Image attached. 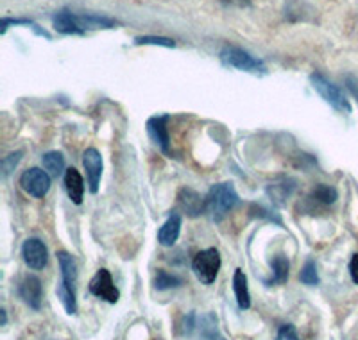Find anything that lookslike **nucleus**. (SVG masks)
<instances>
[{
  "instance_id": "f3484780",
  "label": "nucleus",
  "mask_w": 358,
  "mask_h": 340,
  "mask_svg": "<svg viewBox=\"0 0 358 340\" xmlns=\"http://www.w3.org/2000/svg\"><path fill=\"white\" fill-rule=\"evenodd\" d=\"M57 262H59V269H62L63 283L76 288V283H78V265H76V260L66 251H62L57 253Z\"/></svg>"
},
{
  "instance_id": "7c9ffc66",
  "label": "nucleus",
  "mask_w": 358,
  "mask_h": 340,
  "mask_svg": "<svg viewBox=\"0 0 358 340\" xmlns=\"http://www.w3.org/2000/svg\"><path fill=\"white\" fill-rule=\"evenodd\" d=\"M0 316H2V326H6L8 324V313H6V310H0Z\"/></svg>"
},
{
  "instance_id": "cd10ccee",
  "label": "nucleus",
  "mask_w": 358,
  "mask_h": 340,
  "mask_svg": "<svg viewBox=\"0 0 358 340\" xmlns=\"http://www.w3.org/2000/svg\"><path fill=\"white\" fill-rule=\"evenodd\" d=\"M276 340H299V337H297V332L292 324H285V326H281L280 332H278Z\"/></svg>"
},
{
  "instance_id": "a878e982",
  "label": "nucleus",
  "mask_w": 358,
  "mask_h": 340,
  "mask_svg": "<svg viewBox=\"0 0 358 340\" xmlns=\"http://www.w3.org/2000/svg\"><path fill=\"white\" fill-rule=\"evenodd\" d=\"M134 43L136 45H159V47H176V41L171 40V38H163V36H138L134 38Z\"/></svg>"
},
{
  "instance_id": "393cba45",
  "label": "nucleus",
  "mask_w": 358,
  "mask_h": 340,
  "mask_svg": "<svg viewBox=\"0 0 358 340\" xmlns=\"http://www.w3.org/2000/svg\"><path fill=\"white\" fill-rule=\"evenodd\" d=\"M299 280H301V283L308 285V287H315V285H319L317 265H315L313 260H306V264L303 265L301 272H299Z\"/></svg>"
},
{
  "instance_id": "f8f14e48",
  "label": "nucleus",
  "mask_w": 358,
  "mask_h": 340,
  "mask_svg": "<svg viewBox=\"0 0 358 340\" xmlns=\"http://www.w3.org/2000/svg\"><path fill=\"white\" fill-rule=\"evenodd\" d=\"M294 190H296V181L292 178H285V176H281V178L274 179L273 183L267 185V195L278 206L287 204V201L294 194Z\"/></svg>"
},
{
  "instance_id": "4be33fe9",
  "label": "nucleus",
  "mask_w": 358,
  "mask_h": 340,
  "mask_svg": "<svg viewBox=\"0 0 358 340\" xmlns=\"http://www.w3.org/2000/svg\"><path fill=\"white\" fill-rule=\"evenodd\" d=\"M201 337L203 340H226L220 335L219 328H217V319L212 313H208L201 319Z\"/></svg>"
},
{
  "instance_id": "1a4fd4ad",
  "label": "nucleus",
  "mask_w": 358,
  "mask_h": 340,
  "mask_svg": "<svg viewBox=\"0 0 358 340\" xmlns=\"http://www.w3.org/2000/svg\"><path fill=\"white\" fill-rule=\"evenodd\" d=\"M18 296L24 299V303L33 310H40L41 301H43V287L38 276L29 274L18 285Z\"/></svg>"
},
{
  "instance_id": "5701e85b",
  "label": "nucleus",
  "mask_w": 358,
  "mask_h": 340,
  "mask_svg": "<svg viewBox=\"0 0 358 340\" xmlns=\"http://www.w3.org/2000/svg\"><path fill=\"white\" fill-rule=\"evenodd\" d=\"M183 285V280L178 276L171 274L167 271H158L155 278V288L156 290H169V288H178Z\"/></svg>"
},
{
  "instance_id": "c85d7f7f",
  "label": "nucleus",
  "mask_w": 358,
  "mask_h": 340,
  "mask_svg": "<svg viewBox=\"0 0 358 340\" xmlns=\"http://www.w3.org/2000/svg\"><path fill=\"white\" fill-rule=\"evenodd\" d=\"M350 274H351V280L358 285V255H353V258H351Z\"/></svg>"
},
{
  "instance_id": "412c9836",
  "label": "nucleus",
  "mask_w": 358,
  "mask_h": 340,
  "mask_svg": "<svg viewBox=\"0 0 358 340\" xmlns=\"http://www.w3.org/2000/svg\"><path fill=\"white\" fill-rule=\"evenodd\" d=\"M78 22L85 33L90 29H113L117 25V22L111 18L97 17V15H78Z\"/></svg>"
},
{
  "instance_id": "2eb2a0df",
  "label": "nucleus",
  "mask_w": 358,
  "mask_h": 340,
  "mask_svg": "<svg viewBox=\"0 0 358 340\" xmlns=\"http://www.w3.org/2000/svg\"><path fill=\"white\" fill-rule=\"evenodd\" d=\"M65 188L70 201H72L73 204L83 203V195H85V181H83L81 174H79L76 169L65 170Z\"/></svg>"
},
{
  "instance_id": "423d86ee",
  "label": "nucleus",
  "mask_w": 358,
  "mask_h": 340,
  "mask_svg": "<svg viewBox=\"0 0 358 340\" xmlns=\"http://www.w3.org/2000/svg\"><path fill=\"white\" fill-rule=\"evenodd\" d=\"M88 288L95 297L108 301V303L111 304L117 303L118 297H120V292L115 287L113 278H111L108 269H99V271L95 272L94 278H92V281H90Z\"/></svg>"
},
{
  "instance_id": "2f4dec72",
  "label": "nucleus",
  "mask_w": 358,
  "mask_h": 340,
  "mask_svg": "<svg viewBox=\"0 0 358 340\" xmlns=\"http://www.w3.org/2000/svg\"><path fill=\"white\" fill-rule=\"evenodd\" d=\"M224 2H228V4H244L245 0H224Z\"/></svg>"
},
{
  "instance_id": "ddd939ff",
  "label": "nucleus",
  "mask_w": 358,
  "mask_h": 340,
  "mask_svg": "<svg viewBox=\"0 0 358 340\" xmlns=\"http://www.w3.org/2000/svg\"><path fill=\"white\" fill-rule=\"evenodd\" d=\"M179 233H181V215L178 211L171 213L167 222L163 224L158 231V242L165 247H171L178 242Z\"/></svg>"
},
{
  "instance_id": "c756f323",
  "label": "nucleus",
  "mask_w": 358,
  "mask_h": 340,
  "mask_svg": "<svg viewBox=\"0 0 358 340\" xmlns=\"http://www.w3.org/2000/svg\"><path fill=\"white\" fill-rule=\"evenodd\" d=\"M346 83H348V88H350L351 92H353V95H355V97L358 99V83L355 81V79H353V77H351V76L348 77V79H346Z\"/></svg>"
},
{
  "instance_id": "b1692460",
  "label": "nucleus",
  "mask_w": 358,
  "mask_h": 340,
  "mask_svg": "<svg viewBox=\"0 0 358 340\" xmlns=\"http://www.w3.org/2000/svg\"><path fill=\"white\" fill-rule=\"evenodd\" d=\"M337 190L334 187H330V185H317L312 192L313 201H317L321 204H334L337 201Z\"/></svg>"
},
{
  "instance_id": "0eeeda50",
  "label": "nucleus",
  "mask_w": 358,
  "mask_h": 340,
  "mask_svg": "<svg viewBox=\"0 0 358 340\" xmlns=\"http://www.w3.org/2000/svg\"><path fill=\"white\" fill-rule=\"evenodd\" d=\"M22 256L29 269L33 271H41L49 262V251L47 246L40 239H27L22 246Z\"/></svg>"
},
{
  "instance_id": "dca6fc26",
  "label": "nucleus",
  "mask_w": 358,
  "mask_h": 340,
  "mask_svg": "<svg viewBox=\"0 0 358 340\" xmlns=\"http://www.w3.org/2000/svg\"><path fill=\"white\" fill-rule=\"evenodd\" d=\"M233 290H235L238 308L241 310H249L251 308V294H249L248 287V276L244 274L242 269H236L235 276H233Z\"/></svg>"
},
{
  "instance_id": "6ab92c4d",
  "label": "nucleus",
  "mask_w": 358,
  "mask_h": 340,
  "mask_svg": "<svg viewBox=\"0 0 358 340\" xmlns=\"http://www.w3.org/2000/svg\"><path fill=\"white\" fill-rule=\"evenodd\" d=\"M41 163H43V169L50 174V178H59L63 174V170H65V158L57 150L43 154Z\"/></svg>"
},
{
  "instance_id": "f257e3e1",
  "label": "nucleus",
  "mask_w": 358,
  "mask_h": 340,
  "mask_svg": "<svg viewBox=\"0 0 358 340\" xmlns=\"http://www.w3.org/2000/svg\"><path fill=\"white\" fill-rule=\"evenodd\" d=\"M236 204H238V194H236L233 183H219V185H213L208 192L206 211L212 215L215 222H220Z\"/></svg>"
},
{
  "instance_id": "39448f33",
  "label": "nucleus",
  "mask_w": 358,
  "mask_h": 340,
  "mask_svg": "<svg viewBox=\"0 0 358 340\" xmlns=\"http://www.w3.org/2000/svg\"><path fill=\"white\" fill-rule=\"evenodd\" d=\"M20 187L31 197L43 199L50 190V174L47 170L33 167L20 176Z\"/></svg>"
},
{
  "instance_id": "20e7f679",
  "label": "nucleus",
  "mask_w": 358,
  "mask_h": 340,
  "mask_svg": "<svg viewBox=\"0 0 358 340\" xmlns=\"http://www.w3.org/2000/svg\"><path fill=\"white\" fill-rule=\"evenodd\" d=\"M220 265H222V262H220L219 251L210 247V249L197 253V256L192 262V271L201 283L212 285L219 276Z\"/></svg>"
},
{
  "instance_id": "7ed1b4c3",
  "label": "nucleus",
  "mask_w": 358,
  "mask_h": 340,
  "mask_svg": "<svg viewBox=\"0 0 358 340\" xmlns=\"http://www.w3.org/2000/svg\"><path fill=\"white\" fill-rule=\"evenodd\" d=\"M310 81H312L313 90H315V92H317L334 110L341 111V113H351V104L350 101H348V97L337 85H334V83L330 81V79H326L322 73H312V76H310Z\"/></svg>"
},
{
  "instance_id": "aec40b11",
  "label": "nucleus",
  "mask_w": 358,
  "mask_h": 340,
  "mask_svg": "<svg viewBox=\"0 0 358 340\" xmlns=\"http://www.w3.org/2000/svg\"><path fill=\"white\" fill-rule=\"evenodd\" d=\"M271 267H273V280H271V283L283 285L289 281L290 262L287 256H283V255L274 256L273 262H271Z\"/></svg>"
},
{
  "instance_id": "6e6552de",
  "label": "nucleus",
  "mask_w": 358,
  "mask_h": 340,
  "mask_svg": "<svg viewBox=\"0 0 358 340\" xmlns=\"http://www.w3.org/2000/svg\"><path fill=\"white\" fill-rule=\"evenodd\" d=\"M83 167L86 170V178H88L90 192L97 194L99 185H101L102 178V156L97 149L90 147L83 154Z\"/></svg>"
},
{
  "instance_id": "4468645a",
  "label": "nucleus",
  "mask_w": 358,
  "mask_h": 340,
  "mask_svg": "<svg viewBox=\"0 0 358 340\" xmlns=\"http://www.w3.org/2000/svg\"><path fill=\"white\" fill-rule=\"evenodd\" d=\"M54 29L57 33L62 34H85V31L81 29L78 22V15L66 11V9H62V11L56 13L54 17Z\"/></svg>"
},
{
  "instance_id": "a211bd4d",
  "label": "nucleus",
  "mask_w": 358,
  "mask_h": 340,
  "mask_svg": "<svg viewBox=\"0 0 358 340\" xmlns=\"http://www.w3.org/2000/svg\"><path fill=\"white\" fill-rule=\"evenodd\" d=\"M56 294H57V299L62 301L63 308H65V312L69 316H76L78 313V299H76V288L69 287L65 285L63 281L57 283L56 288Z\"/></svg>"
},
{
  "instance_id": "9b49d317",
  "label": "nucleus",
  "mask_w": 358,
  "mask_h": 340,
  "mask_svg": "<svg viewBox=\"0 0 358 340\" xmlns=\"http://www.w3.org/2000/svg\"><path fill=\"white\" fill-rule=\"evenodd\" d=\"M167 122L169 115H159V117H152L147 120V133L165 154L171 153V136H169Z\"/></svg>"
},
{
  "instance_id": "f03ea898",
  "label": "nucleus",
  "mask_w": 358,
  "mask_h": 340,
  "mask_svg": "<svg viewBox=\"0 0 358 340\" xmlns=\"http://www.w3.org/2000/svg\"><path fill=\"white\" fill-rule=\"evenodd\" d=\"M220 61L224 65L233 66V69H238L242 72H251V73H265L267 72V66L262 59L251 56L248 50L241 49V47H224L220 50Z\"/></svg>"
},
{
  "instance_id": "9d476101",
  "label": "nucleus",
  "mask_w": 358,
  "mask_h": 340,
  "mask_svg": "<svg viewBox=\"0 0 358 340\" xmlns=\"http://www.w3.org/2000/svg\"><path fill=\"white\" fill-rule=\"evenodd\" d=\"M178 208L185 215L196 219V217H199V215L206 211V199L201 197V194H197L192 188H181L178 192Z\"/></svg>"
},
{
  "instance_id": "bb28decb",
  "label": "nucleus",
  "mask_w": 358,
  "mask_h": 340,
  "mask_svg": "<svg viewBox=\"0 0 358 340\" xmlns=\"http://www.w3.org/2000/svg\"><path fill=\"white\" fill-rule=\"evenodd\" d=\"M20 158H22V150H17V153L9 154L8 158L2 162V170H4V176H9V172H11V170H15V167L18 165Z\"/></svg>"
}]
</instances>
